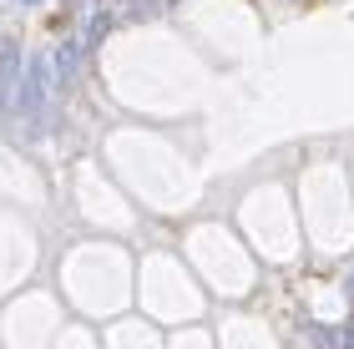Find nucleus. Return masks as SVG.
Instances as JSON below:
<instances>
[{
    "mask_svg": "<svg viewBox=\"0 0 354 349\" xmlns=\"http://www.w3.org/2000/svg\"><path fill=\"white\" fill-rule=\"evenodd\" d=\"M46 91H51V71H46L41 56H30V71H26V82H21V106L36 122L46 117Z\"/></svg>",
    "mask_w": 354,
    "mask_h": 349,
    "instance_id": "nucleus-1",
    "label": "nucleus"
}]
</instances>
